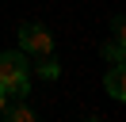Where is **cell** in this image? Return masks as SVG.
<instances>
[{
	"label": "cell",
	"instance_id": "cell-1",
	"mask_svg": "<svg viewBox=\"0 0 126 122\" xmlns=\"http://www.w3.org/2000/svg\"><path fill=\"white\" fill-rule=\"evenodd\" d=\"M0 88L8 95H23L27 92V61H23V53H4L0 57Z\"/></svg>",
	"mask_w": 126,
	"mask_h": 122
},
{
	"label": "cell",
	"instance_id": "cell-2",
	"mask_svg": "<svg viewBox=\"0 0 126 122\" xmlns=\"http://www.w3.org/2000/svg\"><path fill=\"white\" fill-rule=\"evenodd\" d=\"M19 42H23V50H31V53H50V34H46V27H23Z\"/></svg>",
	"mask_w": 126,
	"mask_h": 122
},
{
	"label": "cell",
	"instance_id": "cell-3",
	"mask_svg": "<svg viewBox=\"0 0 126 122\" xmlns=\"http://www.w3.org/2000/svg\"><path fill=\"white\" fill-rule=\"evenodd\" d=\"M107 92H111L115 99H122V95H126V76H122V69H118V65L107 73Z\"/></svg>",
	"mask_w": 126,
	"mask_h": 122
},
{
	"label": "cell",
	"instance_id": "cell-4",
	"mask_svg": "<svg viewBox=\"0 0 126 122\" xmlns=\"http://www.w3.org/2000/svg\"><path fill=\"white\" fill-rule=\"evenodd\" d=\"M4 114H8V118H16V122H31V118H34L31 107H4Z\"/></svg>",
	"mask_w": 126,
	"mask_h": 122
},
{
	"label": "cell",
	"instance_id": "cell-5",
	"mask_svg": "<svg viewBox=\"0 0 126 122\" xmlns=\"http://www.w3.org/2000/svg\"><path fill=\"white\" fill-rule=\"evenodd\" d=\"M38 69H42V76H57V61L50 57V53H42V65Z\"/></svg>",
	"mask_w": 126,
	"mask_h": 122
},
{
	"label": "cell",
	"instance_id": "cell-6",
	"mask_svg": "<svg viewBox=\"0 0 126 122\" xmlns=\"http://www.w3.org/2000/svg\"><path fill=\"white\" fill-rule=\"evenodd\" d=\"M107 57L118 65V61H122V42H111V46H107Z\"/></svg>",
	"mask_w": 126,
	"mask_h": 122
},
{
	"label": "cell",
	"instance_id": "cell-7",
	"mask_svg": "<svg viewBox=\"0 0 126 122\" xmlns=\"http://www.w3.org/2000/svg\"><path fill=\"white\" fill-rule=\"evenodd\" d=\"M4 107H8V92L0 88V111H4Z\"/></svg>",
	"mask_w": 126,
	"mask_h": 122
}]
</instances>
